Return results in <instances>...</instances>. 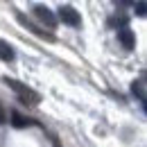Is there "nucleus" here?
<instances>
[{
    "mask_svg": "<svg viewBox=\"0 0 147 147\" xmlns=\"http://www.w3.org/2000/svg\"><path fill=\"white\" fill-rule=\"evenodd\" d=\"M2 82H5L11 91L18 93V97L23 100V104H38V102H41V95H38L36 91H32L30 86L20 84V82H16V79H9V77H2Z\"/></svg>",
    "mask_w": 147,
    "mask_h": 147,
    "instance_id": "f257e3e1",
    "label": "nucleus"
},
{
    "mask_svg": "<svg viewBox=\"0 0 147 147\" xmlns=\"http://www.w3.org/2000/svg\"><path fill=\"white\" fill-rule=\"evenodd\" d=\"M59 20L66 23V25H70V27H79V25H82L79 11H77L75 7H70V5H61V7H59Z\"/></svg>",
    "mask_w": 147,
    "mask_h": 147,
    "instance_id": "f03ea898",
    "label": "nucleus"
},
{
    "mask_svg": "<svg viewBox=\"0 0 147 147\" xmlns=\"http://www.w3.org/2000/svg\"><path fill=\"white\" fill-rule=\"evenodd\" d=\"M34 16H36L41 23H45L50 30L57 27V16L52 14V9H50V7H45V5H36V7H34Z\"/></svg>",
    "mask_w": 147,
    "mask_h": 147,
    "instance_id": "7ed1b4c3",
    "label": "nucleus"
},
{
    "mask_svg": "<svg viewBox=\"0 0 147 147\" xmlns=\"http://www.w3.org/2000/svg\"><path fill=\"white\" fill-rule=\"evenodd\" d=\"M118 41L122 43L125 50H131V48L136 45V36H134V32H131L129 27H120V30H118Z\"/></svg>",
    "mask_w": 147,
    "mask_h": 147,
    "instance_id": "20e7f679",
    "label": "nucleus"
},
{
    "mask_svg": "<svg viewBox=\"0 0 147 147\" xmlns=\"http://www.w3.org/2000/svg\"><path fill=\"white\" fill-rule=\"evenodd\" d=\"M9 122H11V127H16V129H25V127H32L34 125V120L32 118H25V115H20L18 111H11L9 113Z\"/></svg>",
    "mask_w": 147,
    "mask_h": 147,
    "instance_id": "39448f33",
    "label": "nucleus"
},
{
    "mask_svg": "<svg viewBox=\"0 0 147 147\" xmlns=\"http://www.w3.org/2000/svg\"><path fill=\"white\" fill-rule=\"evenodd\" d=\"M18 23H23V25L27 27V32H32V34H36V36H41V38H48V41H55V36H52L50 32H41V30H38L36 25H32V23H30V20L25 18L23 14H18Z\"/></svg>",
    "mask_w": 147,
    "mask_h": 147,
    "instance_id": "423d86ee",
    "label": "nucleus"
},
{
    "mask_svg": "<svg viewBox=\"0 0 147 147\" xmlns=\"http://www.w3.org/2000/svg\"><path fill=\"white\" fill-rule=\"evenodd\" d=\"M0 59H2V61H7V63L16 59V52H14V48H11L7 41H0Z\"/></svg>",
    "mask_w": 147,
    "mask_h": 147,
    "instance_id": "0eeeda50",
    "label": "nucleus"
},
{
    "mask_svg": "<svg viewBox=\"0 0 147 147\" xmlns=\"http://www.w3.org/2000/svg\"><path fill=\"white\" fill-rule=\"evenodd\" d=\"M131 91L134 95L140 100V102H145V82L143 79H138V82H134V86H131Z\"/></svg>",
    "mask_w": 147,
    "mask_h": 147,
    "instance_id": "6e6552de",
    "label": "nucleus"
},
{
    "mask_svg": "<svg viewBox=\"0 0 147 147\" xmlns=\"http://www.w3.org/2000/svg\"><path fill=\"white\" fill-rule=\"evenodd\" d=\"M134 11H136V16H145V14H147V5L143 2V0L136 2V5H134Z\"/></svg>",
    "mask_w": 147,
    "mask_h": 147,
    "instance_id": "1a4fd4ad",
    "label": "nucleus"
},
{
    "mask_svg": "<svg viewBox=\"0 0 147 147\" xmlns=\"http://www.w3.org/2000/svg\"><path fill=\"white\" fill-rule=\"evenodd\" d=\"M7 120V115H5V111H2V107H0V122H5Z\"/></svg>",
    "mask_w": 147,
    "mask_h": 147,
    "instance_id": "9d476101",
    "label": "nucleus"
}]
</instances>
